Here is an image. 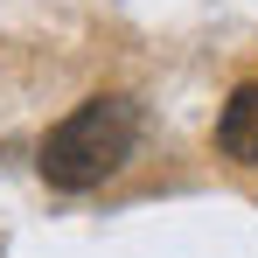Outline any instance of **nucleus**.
Listing matches in <instances>:
<instances>
[{"label": "nucleus", "mask_w": 258, "mask_h": 258, "mask_svg": "<svg viewBox=\"0 0 258 258\" xmlns=\"http://www.w3.org/2000/svg\"><path fill=\"white\" fill-rule=\"evenodd\" d=\"M140 147V105L126 91H91L84 105H70L35 147V174L56 196H91L133 161Z\"/></svg>", "instance_id": "obj_1"}, {"label": "nucleus", "mask_w": 258, "mask_h": 258, "mask_svg": "<svg viewBox=\"0 0 258 258\" xmlns=\"http://www.w3.org/2000/svg\"><path fill=\"white\" fill-rule=\"evenodd\" d=\"M216 154L230 168H258V84H237L216 112Z\"/></svg>", "instance_id": "obj_2"}]
</instances>
